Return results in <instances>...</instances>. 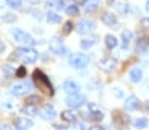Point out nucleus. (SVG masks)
<instances>
[{
  "instance_id": "nucleus-1",
  "label": "nucleus",
  "mask_w": 149,
  "mask_h": 130,
  "mask_svg": "<svg viewBox=\"0 0 149 130\" xmlns=\"http://www.w3.org/2000/svg\"><path fill=\"white\" fill-rule=\"evenodd\" d=\"M32 80L36 84V87L42 92L43 95H53V87H52V82L48 80L45 74H43L40 69H36L32 74Z\"/></svg>"
},
{
  "instance_id": "nucleus-9",
  "label": "nucleus",
  "mask_w": 149,
  "mask_h": 130,
  "mask_svg": "<svg viewBox=\"0 0 149 130\" xmlns=\"http://www.w3.org/2000/svg\"><path fill=\"white\" fill-rule=\"evenodd\" d=\"M91 31H95V23L93 21H80V23L77 24V32L79 34H90Z\"/></svg>"
},
{
  "instance_id": "nucleus-19",
  "label": "nucleus",
  "mask_w": 149,
  "mask_h": 130,
  "mask_svg": "<svg viewBox=\"0 0 149 130\" xmlns=\"http://www.w3.org/2000/svg\"><path fill=\"white\" fill-rule=\"evenodd\" d=\"M34 122L31 119H18L16 120V129H31Z\"/></svg>"
},
{
  "instance_id": "nucleus-6",
  "label": "nucleus",
  "mask_w": 149,
  "mask_h": 130,
  "mask_svg": "<svg viewBox=\"0 0 149 130\" xmlns=\"http://www.w3.org/2000/svg\"><path fill=\"white\" fill-rule=\"evenodd\" d=\"M50 50H52L53 53H56V55H66V47L64 43H63V40L59 39V37H53V39H50Z\"/></svg>"
},
{
  "instance_id": "nucleus-21",
  "label": "nucleus",
  "mask_w": 149,
  "mask_h": 130,
  "mask_svg": "<svg viewBox=\"0 0 149 130\" xmlns=\"http://www.w3.org/2000/svg\"><path fill=\"white\" fill-rule=\"evenodd\" d=\"M47 21L52 23V24H58V23H61V16L56 15V13H53V11H50V13L47 15Z\"/></svg>"
},
{
  "instance_id": "nucleus-17",
  "label": "nucleus",
  "mask_w": 149,
  "mask_h": 130,
  "mask_svg": "<svg viewBox=\"0 0 149 130\" xmlns=\"http://www.w3.org/2000/svg\"><path fill=\"white\" fill-rule=\"evenodd\" d=\"M132 37H133L132 31H123V32H122V48H128Z\"/></svg>"
},
{
  "instance_id": "nucleus-30",
  "label": "nucleus",
  "mask_w": 149,
  "mask_h": 130,
  "mask_svg": "<svg viewBox=\"0 0 149 130\" xmlns=\"http://www.w3.org/2000/svg\"><path fill=\"white\" fill-rule=\"evenodd\" d=\"M71 31H72V23H68V24H66V27H64V32L69 34Z\"/></svg>"
},
{
  "instance_id": "nucleus-16",
  "label": "nucleus",
  "mask_w": 149,
  "mask_h": 130,
  "mask_svg": "<svg viewBox=\"0 0 149 130\" xmlns=\"http://www.w3.org/2000/svg\"><path fill=\"white\" fill-rule=\"evenodd\" d=\"M104 43H106V48L107 50H114L117 47V43H119V40L116 39L114 36H106V39H104Z\"/></svg>"
},
{
  "instance_id": "nucleus-7",
  "label": "nucleus",
  "mask_w": 149,
  "mask_h": 130,
  "mask_svg": "<svg viewBox=\"0 0 149 130\" xmlns=\"http://www.w3.org/2000/svg\"><path fill=\"white\" fill-rule=\"evenodd\" d=\"M36 114L39 117H42L43 120H53L56 117V111L52 106H45V108H40V109H36Z\"/></svg>"
},
{
  "instance_id": "nucleus-13",
  "label": "nucleus",
  "mask_w": 149,
  "mask_h": 130,
  "mask_svg": "<svg viewBox=\"0 0 149 130\" xmlns=\"http://www.w3.org/2000/svg\"><path fill=\"white\" fill-rule=\"evenodd\" d=\"M101 21H103L106 26H116L117 23V18L114 13H109V11H106V13H103V16H101Z\"/></svg>"
},
{
  "instance_id": "nucleus-10",
  "label": "nucleus",
  "mask_w": 149,
  "mask_h": 130,
  "mask_svg": "<svg viewBox=\"0 0 149 130\" xmlns=\"http://www.w3.org/2000/svg\"><path fill=\"white\" fill-rule=\"evenodd\" d=\"M63 90L68 95H72V93H77V92L80 90V85L75 80H71V79H69V80H66L64 84H63Z\"/></svg>"
},
{
  "instance_id": "nucleus-20",
  "label": "nucleus",
  "mask_w": 149,
  "mask_h": 130,
  "mask_svg": "<svg viewBox=\"0 0 149 130\" xmlns=\"http://www.w3.org/2000/svg\"><path fill=\"white\" fill-rule=\"evenodd\" d=\"M63 120H66V122H75V111H63L61 114Z\"/></svg>"
},
{
  "instance_id": "nucleus-28",
  "label": "nucleus",
  "mask_w": 149,
  "mask_h": 130,
  "mask_svg": "<svg viewBox=\"0 0 149 130\" xmlns=\"http://www.w3.org/2000/svg\"><path fill=\"white\" fill-rule=\"evenodd\" d=\"M3 20L7 21V23H15V21H16V16H15V15H5Z\"/></svg>"
},
{
  "instance_id": "nucleus-11",
  "label": "nucleus",
  "mask_w": 149,
  "mask_h": 130,
  "mask_svg": "<svg viewBox=\"0 0 149 130\" xmlns=\"http://www.w3.org/2000/svg\"><path fill=\"white\" fill-rule=\"evenodd\" d=\"M116 59L114 58H106V59H103V61H100V68L103 69V71H106V72H111V71H114V68H116Z\"/></svg>"
},
{
  "instance_id": "nucleus-34",
  "label": "nucleus",
  "mask_w": 149,
  "mask_h": 130,
  "mask_svg": "<svg viewBox=\"0 0 149 130\" xmlns=\"http://www.w3.org/2000/svg\"><path fill=\"white\" fill-rule=\"evenodd\" d=\"M144 109L149 111V101H146V103H144Z\"/></svg>"
},
{
  "instance_id": "nucleus-31",
  "label": "nucleus",
  "mask_w": 149,
  "mask_h": 130,
  "mask_svg": "<svg viewBox=\"0 0 149 130\" xmlns=\"http://www.w3.org/2000/svg\"><path fill=\"white\" fill-rule=\"evenodd\" d=\"M141 26H143V27H149V18H144V20H141Z\"/></svg>"
},
{
  "instance_id": "nucleus-12",
  "label": "nucleus",
  "mask_w": 149,
  "mask_h": 130,
  "mask_svg": "<svg viewBox=\"0 0 149 130\" xmlns=\"http://www.w3.org/2000/svg\"><path fill=\"white\" fill-rule=\"evenodd\" d=\"M139 108V100L135 96V95H132V96H128L125 100V109L127 111H135Z\"/></svg>"
},
{
  "instance_id": "nucleus-2",
  "label": "nucleus",
  "mask_w": 149,
  "mask_h": 130,
  "mask_svg": "<svg viewBox=\"0 0 149 130\" xmlns=\"http://www.w3.org/2000/svg\"><path fill=\"white\" fill-rule=\"evenodd\" d=\"M18 55L21 56V59H24V63H36L39 58V53L32 47H19L18 48Z\"/></svg>"
},
{
  "instance_id": "nucleus-26",
  "label": "nucleus",
  "mask_w": 149,
  "mask_h": 130,
  "mask_svg": "<svg viewBox=\"0 0 149 130\" xmlns=\"http://www.w3.org/2000/svg\"><path fill=\"white\" fill-rule=\"evenodd\" d=\"M40 103V98L39 96H29L26 100V104H39Z\"/></svg>"
},
{
  "instance_id": "nucleus-4",
  "label": "nucleus",
  "mask_w": 149,
  "mask_h": 130,
  "mask_svg": "<svg viewBox=\"0 0 149 130\" xmlns=\"http://www.w3.org/2000/svg\"><path fill=\"white\" fill-rule=\"evenodd\" d=\"M88 61H90V58H88L87 55H84V53H75V55L71 56L69 64H71L72 68H75V69H84L85 66L88 64Z\"/></svg>"
},
{
  "instance_id": "nucleus-14",
  "label": "nucleus",
  "mask_w": 149,
  "mask_h": 130,
  "mask_svg": "<svg viewBox=\"0 0 149 130\" xmlns=\"http://www.w3.org/2000/svg\"><path fill=\"white\" fill-rule=\"evenodd\" d=\"M128 77H130V80H132V82L138 84V82L141 80V77H143V71H141V68H133L132 71L128 72Z\"/></svg>"
},
{
  "instance_id": "nucleus-15",
  "label": "nucleus",
  "mask_w": 149,
  "mask_h": 130,
  "mask_svg": "<svg viewBox=\"0 0 149 130\" xmlns=\"http://www.w3.org/2000/svg\"><path fill=\"white\" fill-rule=\"evenodd\" d=\"M84 7H85V11H87V13H91V11H95L100 7V0H85Z\"/></svg>"
},
{
  "instance_id": "nucleus-25",
  "label": "nucleus",
  "mask_w": 149,
  "mask_h": 130,
  "mask_svg": "<svg viewBox=\"0 0 149 130\" xmlns=\"http://www.w3.org/2000/svg\"><path fill=\"white\" fill-rule=\"evenodd\" d=\"M90 117L93 120H101V119H103V113L98 111V109H93V111H90Z\"/></svg>"
},
{
  "instance_id": "nucleus-18",
  "label": "nucleus",
  "mask_w": 149,
  "mask_h": 130,
  "mask_svg": "<svg viewBox=\"0 0 149 130\" xmlns=\"http://www.w3.org/2000/svg\"><path fill=\"white\" fill-rule=\"evenodd\" d=\"M96 42H98L96 37H88V39H84V40L80 42V47H82L84 50H88V48H91V47H93Z\"/></svg>"
},
{
  "instance_id": "nucleus-22",
  "label": "nucleus",
  "mask_w": 149,
  "mask_h": 130,
  "mask_svg": "<svg viewBox=\"0 0 149 130\" xmlns=\"http://www.w3.org/2000/svg\"><path fill=\"white\" fill-rule=\"evenodd\" d=\"M7 2V5L10 8H13V10H19L21 5H23V0H5Z\"/></svg>"
},
{
  "instance_id": "nucleus-32",
  "label": "nucleus",
  "mask_w": 149,
  "mask_h": 130,
  "mask_svg": "<svg viewBox=\"0 0 149 130\" xmlns=\"http://www.w3.org/2000/svg\"><path fill=\"white\" fill-rule=\"evenodd\" d=\"M114 95H116V96H119V98H122V90H117V88H114Z\"/></svg>"
},
{
  "instance_id": "nucleus-3",
  "label": "nucleus",
  "mask_w": 149,
  "mask_h": 130,
  "mask_svg": "<svg viewBox=\"0 0 149 130\" xmlns=\"http://www.w3.org/2000/svg\"><path fill=\"white\" fill-rule=\"evenodd\" d=\"M11 34H13L15 40L19 42V43H23V45H34V43H36V40L32 39L31 34L24 32V31H21V29H13V31H11Z\"/></svg>"
},
{
  "instance_id": "nucleus-33",
  "label": "nucleus",
  "mask_w": 149,
  "mask_h": 130,
  "mask_svg": "<svg viewBox=\"0 0 149 130\" xmlns=\"http://www.w3.org/2000/svg\"><path fill=\"white\" fill-rule=\"evenodd\" d=\"M3 52H5V43L0 40V53H3Z\"/></svg>"
},
{
  "instance_id": "nucleus-29",
  "label": "nucleus",
  "mask_w": 149,
  "mask_h": 130,
  "mask_svg": "<svg viewBox=\"0 0 149 130\" xmlns=\"http://www.w3.org/2000/svg\"><path fill=\"white\" fill-rule=\"evenodd\" d=\"M16 75H18V77H24V75H26V68H24V66H21V68L16 71Z\"/></svg>"
},
{
  "instance_id": "nucleus-8",
  "label": "nucleus",
  "mask_w": 149,
  "mask_h": 130,
  "mask_svg": "<svg viewBox=\"0 0 149 130\" xmlns=\"http://www.w3.org/2000/svg\"><path fill=\"white\" fill-rule=\"evenodd\" d=\"M31 88H32V84H31V82L16 84V85H13V87H11V95L19 96V95H24V93H27V92H31Z\"/></svg>"
},
{
  "instance_id": "nucleus-5",
  "label": "nucleus",
  "mask_w": 149,
  "mask_h": 130,
  "mask_svg": "<svg viewBox=\"0 0 149 130\" xmlns=\"http://www.w3.org/2000/svg\"><path fill=\"white\" fill-rule=\"evenodd\" d=\"M66 104L69 108H80L82 104H85V96L82 93H79V92L77 93H72L66 98Z\"/></svg>"
},
{
  "instance_id": "nucleus-24",
  "label": "nucleus",
  "mask_w": 149,
  "mask_h": 130,
  "mask_svg": "<svg viewBox=\"0 0 149 130\" xmlns=\"http://www.w3.org/2000/svg\"><path fill=\"white\" fill-rule=\"evenodd\" d=\"M133 125H135L136 129H146V127H148V119H146V117H141V119H136Z\"/></svg>"
},
{
  "instance_id": "nucleus-27",
  "label": "nucleus",
  "mask_w": 149,
  "mask_h": 130,
  "mask_svg": "<svg viewBox=\"0 0 149 130\" xmlns=\"http://www.w3.org/2000/svg\"><path fill=\"white\" fill-rule=\"evenodd\" d=\"M3 74L5 75H11V74H13V68H11L10 64H5L3 66Z\"/></svg>"
},
{
  "instance_id": "nucleus-23",
  "label": "nucleus",
  "mask_w": 149,
  "mask_h": 130,
  "mask_svg": "<svg viewBox=\"0 0 149 130\" xmlns=\"http://www.w3.org/2000/svg\"><path fill=\"white\" fill-rule=\"evenodd\" d=\"M64 10H66V13H68L69 16H75V15L79 13V7H77V5H68Z\"/></svg>"
},
{
  "instance_id": "nucleus-35",
  "label": "nucleus",
  "mask_w": 149,
  "mask_h": 130,
  "mask_svg": "<svg viewBox=\"0 0 149 130\" xmlns=\"http://www.w3.org/2000/svg\"><path fill=\"white\" fill-rule=\"evenodd\" d=\"M146 10L149 11V0H148V2H146Z\"/></svg>"
}]
</instances>
